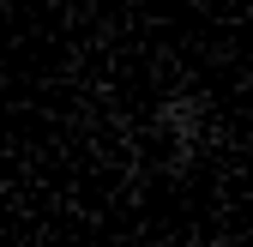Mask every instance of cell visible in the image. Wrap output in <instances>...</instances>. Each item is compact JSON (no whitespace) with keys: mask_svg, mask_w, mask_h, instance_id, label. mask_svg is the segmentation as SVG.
I'll use <instances>...</instances> for the list:
<instances>
[{"mask_svg":"<svg viewBox=\"0 0 253 247\" xmlns=\"http://www.w3.org/2000/svg\"><path fill=\"white\" fill-rule=\"evenodd\" d=\"M151 133L169 145V163L187 169V163L211 145V103L193 97V90H169V97L151 109Z\"/></svg>","mask_w":253,"mask_h":247,"instance_id":"1","label":"cell"}]
</instances>
